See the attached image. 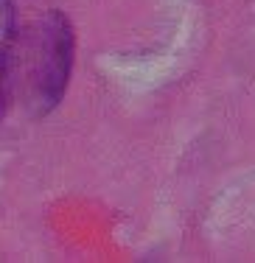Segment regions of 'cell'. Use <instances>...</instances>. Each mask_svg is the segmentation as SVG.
I'll return each instance as SVG.
<instances>
[{
    "label": "cell",
    "instance_id": "obj_1",
    "mask_svg": "<svg viewBox=\"0 0 255 263\" xmlns=\"http://www.w3.org/2000/svg\"><path fill=\"white\" fill-rule=\"evenodd\" d=\"M73 65V31L62 11H51L40 26L37 45L31 51V101L37 115L53 109L65 92L67 73Z\"/></svg>",
    "mask_w": 255,
    "mask_h": 263
},
{
    "label": "cell",
    "instance_id": "obj_2",
    "mask_svg": "<svg viewBox=\"0 0 255 263\" xmlns=\"http://www.w3.org/2000/svg\"><path fill=\"white\" fill-rule=\"evenodd\" d=\"M3 73H6V51H0V84H3Z\"/></svg>",
    "mask_w": 255,
    "mask_h": 263
}]
</instances>
